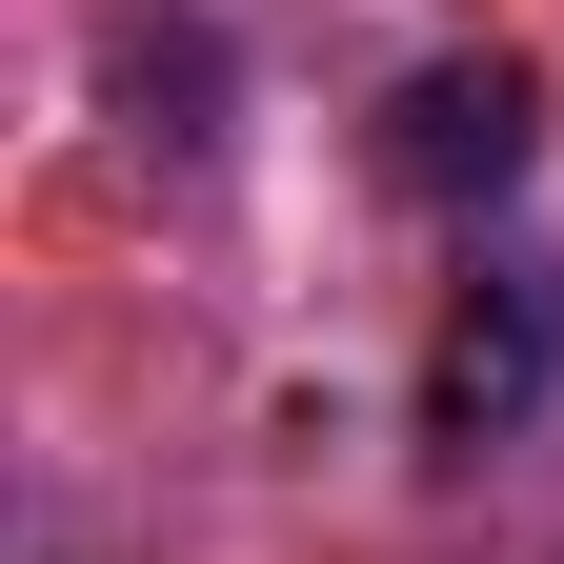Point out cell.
<instances>
[{
  "label": "cell",
  "mask_w": 564,
  "mask_h": 564,
  "mask_svg": "<svg viewBox=\"0 0 564 564\" xmlns=\"http://www.w3.org/2000/svg\"><path fill=\"white\" fill-rule=\"evenodd\" d=\"M544 383H564V262H484L423 343V444H505L544 423Z\"/></svg>",
  "instance_id": "6da1fadb"
},
{
  "label": "cell",
  "mask_w": 564,
  "mask_h": 564,
  "mask_svg": "<svg viewBox=\"0 0 564 564\" xmlns=\"http://www.w3.org/2000/svg\"><path fill=\"white\" fill-rule=\"evenodd\" d=\"M101 101H141V141L202 162V141H223V121H202V101H223V41H202V21H121L101 41Z\"/></svg>",
  "instance_id": "3957f363"
},
{
  "label": "cell",
  "mask_w": 564,
  "mask_h": 564,
  "mask_svg": "<svg viewBox=\"0 0 564 564\" xmlns=\"http://www.w3.org/2000/svg\"><path fill=\"white\" fill-rule=\"evenodd\" d=\"M524 162H544V82H524L505 41H484V61H423V82L383 101V182L403 202H505Z\"/></svg>",
  "instance_id": "7a4b0ae2"
}]
</instances>
